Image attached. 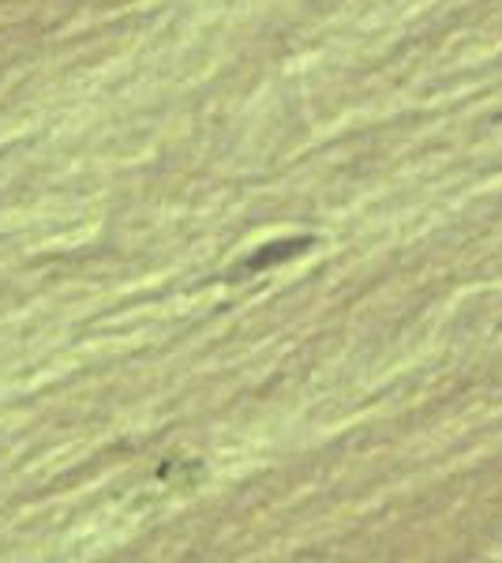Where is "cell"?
<instances>
[{
  "instance_id": "1",
  "label": "cell",
  "mask_w": 502,
  "mask_h": 563,
  "mask_svg": "<svg viewBox=\"0 0 502 563\" xmlns=\"http://www.w3.org/2000/svg\"><path fill=\"white\" fill-rule=\"evenodd\" d=\"M300 249H308V241H289V244H267V249L259 252V256H248L236 267V275H248V271H263L267 263H274V260H281V256H293V252H300Z\"/></svg>"
}]
</instances>
